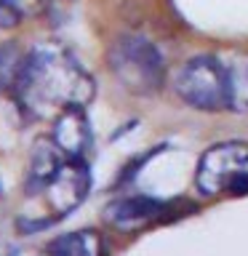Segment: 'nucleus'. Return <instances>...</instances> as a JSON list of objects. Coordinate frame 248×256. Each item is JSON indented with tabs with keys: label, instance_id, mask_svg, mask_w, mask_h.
<instances>
[{
	"label": "nucleus",
	"instance_id": "nucleus-11",
	"mask_svg": "<svg viewBox=\"0 0 248 256\" xmlns=\"http://www.w3.org/2000/svg\"><path fill=\"white\" fill-rule=\"evenodd\" d=\"M230 75V110H248V56L238 64H227Z\"/></svg>",
	"mask_w": 248,
	"mask_h": 256
},
{
	"label": "nucleus",
	"instance_id": "nucleus-2",
	"mask_svg": "<svg viewBox=\"0 0 248 256\" xmlns=\"http://www.w3.org/2000/svg\"><path fill=\"white\" fill-rule=\"evenodd\" d=\"M107 64L118 83L136 96H152L166 80L163 54L142 35H120L107 51Z\"/></svg>",
	"mask_w": 248,
	"mask_h": 256
},
{
	"label": "nucleus",
	"instance_id": "nucleus-13",
	"mask_svg": "<svg viewBox=\"0 0 248 256\" xmlns=\"http://www.w3.org/2000/svg\"><path fill=\"white\" fill-rule=\"evenodd\" d=\"M43 256H48V254H43Z\"/></svg>",
	"mask_w": 248,
	"mask_h": 256
},
{
	"label": "nucleus",
	"instance_id": "nucleus-10",
	"mask_svg": "<svg viewBox=\"0 0 248 256\" xmlns=\"http://www.w3.org/2000/svg\"><path fill=\"white\" fill-rule=\"evenodd\" d=\"M24 48L14 40L0 46V94L3 91H14L16 80H19L22 64H24Z\"/></svg>",
	"mask_w": 248,
	"mask_h": 256
},
{
	"label": "nucleus",
	"instance_id": "nucleus-4",
	"mask_svg": "<svg viewBox=\"0 0 248 256\" xmlns=\"http://www.w3.org/2000/svg\"><path fill=\"white\" fill-rule=\"evenodd\" d=\"M195 184L208 198L222 192H248V144L224 142L206 150L198 160Z\"/></svg>",
	"mask_w": 248,
	"mask_h": 256
},
{
	"label": "nucleus",
	"instance_id": "nucleus-12",
	"mask_svg": "<svg viewBox=\"0 0 248 256\" xmlns=\"http://www.w3.org/2000/svg\"><path fill=\"white\" fill-rule=\"evenodd\" d=\"M48 0H0V24L3 27H14L24 16H35L43 11Z\"/></svg>",
	"mask_w": 248,
	"mask_h": 256
},
{
	"label": "nucleus",
	"instance_id": "nucleus-1",
	"mask_svg": "<svg viewBox=\"0 0 248 256\" xmlns=\"http://www.w3.org/2000/svg\"><path fill=\"white\" fill-rule=\"evenodd\" d=\"M14 94L27 115L43 118L70 104L86 107L96 94V83L64 46L38 43L24 54Z\"/></svg>",
	"mask_w": 248,
	"mask_h": 256
},
{
	"label": "nucleus",
	"instance_id": "nucleus-6",
	"mask_svg": "<svg viewBox=\"0 0 248 256\" xmlns=\"http://www.w3.org/2000/svg\"><path fill=\"white\" fill-rule=\"evenodd\" d=\"M51 139L67 160H86L91 150V123H88L86 107L70 104L59 110V115L54 118Z\"/></svg>",
	"mask_w": 248,
	"mask_h": 256
},
{
	"label": "nucleus",
	"instance_id": "nucleus-7",
	"mask_svg": "<svg viewBox=\"0 0 248 256\" xmlns=\"http://www.w3.org/2000/svg\"><path fill=\"white\" fill-rule=\"evenodd\" d=\"M166 214V203L158 198L147 195H131V198H118L104 208V219L118 230H139L147 224L158 222Z\"/></svg>",
	"mask_w": 248,
	"mask_h": 256
},
{
	"label": "nucleus",
	"instance_id": "nucleus-3",
	"mask_svg": "<svg viewBox=\"0 0 248 256\" xmlns=\"http://www.w3.org/2000/svg\"><path fill=\"white\" fill-rule=\"evenodd\" d=\"M176 94L200 112L230 110V75L227 64L216 56H195L176 72Z\"/></svg>",
	"mask_w": 248,
	"mask_h": 256
},
{
	"label": "nucleus",
	"instance_id": "nucleus-5",
	"mask_svg": "<svg viewBox=\"0 0 248 256\" xmlns=\"http://www.w3.org/2000/svg\"><path fill=\"white\" fill-rule=\"evenodd\" d=\"M91 192V171H88L86 160H62V166L56 168L51 182L46 184L43 198L51 206L54 219L72 214L75 208L83 203Z\"/></svg>",
	"mask_w": 248,
	"mask_h": 256
},
{
	"label": "nucleus",
	"instance_id": "nucleus-9",
	"mask_svg": "<svg viewBox=\"0 0 248 256\" xmlns=\"http://www.w3.org/2000/svg\"><path fill=\"white\" fill-rule=\"evenodd\" d=\"M46 254L48 256H104L107 246H104V238L96 230H75L54 238L46 246Z\"/></svg>",
	"mask_w": 248,
	"mask_h": 256
},
{
	"label": "nucleus",
	"instance_id": "nucleus-8",
	"mask_svg": "<svg viewBox=\"0 0 248 256\" xmlns=\"http://www.w3.org/2000/svg\"><path fill=\"white\" fill-rule=\"evenodd\" d=\"M62 160H64V155L54 144V139H38L35 142L32 158H30V171H27V179H24L27 195H38V192L46 190V184L51 182L56 168L62 166Z\"/></svg>",
	"mask_w": 248,
	"mask_h": 256
}]
</instances>
